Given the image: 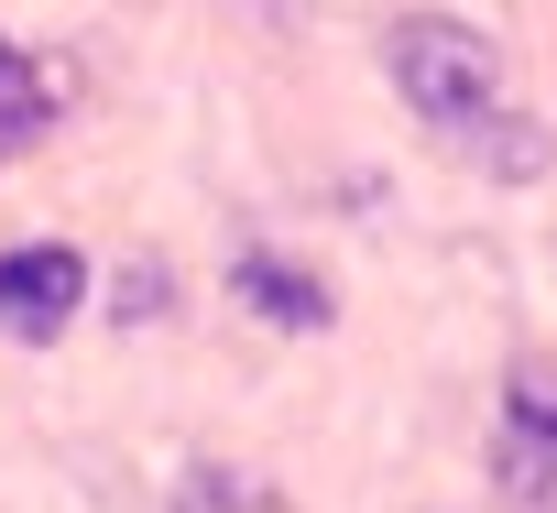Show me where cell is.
I'll list each match as a JSON object with an SVG mask.
<instances>
[{"label":"cell","mask_w":557,"mask_h":513,"mask_svg":"<svg viewBox=\"0 0 557 513\" xmlns=\"http://www.w3.org/2000/svg\"><path fill=\"white\" fill-rule=\"evenodd\" d=\"M110 306H121L132 328H143V317H164V263H132V274L110 285Z\"/></svg>","instance_id":"ba28073f"},{"label":"cell","mask_w":557,"mask_h":513,"mask_svg":"<svg viewBox=\"0 0 557 513\" xmlns=\"http://www.w3.org/2000/svg\"><path fill=\"white\" fill-rule=\"evenodd\" d=\"M230 296H240L251 317H273V328H329V285H307L296 263H273V251H240V263H230Z\"/></svg>","instance_id":"277c9868"},{"label":"cell","mask_w":557,"mask_h":513,"mask_svg":"<svg viewBox=\"0 0 557 513\" xmlns=\"http://www.w3.org/2000/svg\"><path fill=\"white\" fill-rule=\"evenodd\" d=\"M77 306H88V263H77L66 240H23V251H0V328H12V339L45 350Z\"/></svg>","instance_id":"3957f363"},{"label":"cell","mask_w":557,"mask_h":513,"mask_svg":"<svg viewBox=\"0 0 557 513\" xmlns=\"http://www.w3.org/2000/svg\"><path fill=\"white\" fill-rule=\"evenodd\" d=\"M175 513H296V502L273 491L262 470H230V459H197V470L175 480Z\"/></svg>","instance_id":"8992f818"},{"label":"cell","mask_w":557,"mask_h":513,"mask_svg":"<svg viewBox=\"0 0 557 513\" xmlns=\"http://www.w3.org/2000/svg\"><path fill=\"white\" fill-rule=\"evenodd\" d=\"M55 132V77L34 66V55H12V45H0V164H12V153H34Z\"/></svg>","instance_id":"5b68a950"},{"label":"cell","mask_w":557,"mask_h":513,"mask_svg":"<svg viewBox=\"0 0 557 513\" xmlns=\"http://www.w3.org/2000/svg\"><path fill=\"white\" fill-rule=\"evenodd\" d=\"M383 66H394L405 110H416L437 142H470L492 110H513V99H503L492 34H470V23H448V12H405V23L383 34Z\"/></svg>","instance_id":"6da1fadb"},{"label":"cell","mask_w":557,"mask_h":513,"mask_svg":"<svg viewBox=\"0 0 557 513\" xmlns=\"http://www.w3.org/2000/svg\"><path fill=\"white\" fill-rule=\"evenodd\" d=\"M492 480H503L524 513H557V372H546V361H513V383H503Z\"/></svg>","instance_id":"7a4b0ae2"},{"label":"cell","mask_w":557,"mask_h":513,"mask_svg":"<svg viewBox=\"0 0 557 513\" xmlns=\"http://www.w3.org/2000/svg\"><path fill=\"white\" fill-rule=\"evenodd\" d=\"M448 153H470V164H492V175H546V132L535 121H513V110H492L470 142H448Z\"/></svg>","instance_id":"52a82bcc"}]
</instances>
